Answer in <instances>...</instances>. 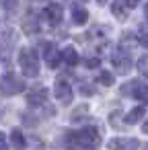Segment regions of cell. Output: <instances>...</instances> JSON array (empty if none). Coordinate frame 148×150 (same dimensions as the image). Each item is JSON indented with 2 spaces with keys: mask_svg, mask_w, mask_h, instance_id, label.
Here are the masks:
<instances>
[{
  "mask_svg": "<svg viewBox=\"0 0 148 150\" xmlns=\"http://www.w3.org/2000/svg\"><path fill=\"white\" fill-rule=\"evenodd\" d=\"M113 15H117L119 19H125V15L121 13V8H119V6H115V4H113Z\"/></svg>",
  "mask_w": 148,
  "mask_h": 150,
  "instance_id": "cell-21",
  "label": "cell"
},
{
  "mask_svg": "<svg viewBox=\"0 0 148 150\" xmlns=\"http://www.w3.org/2000/svg\"><path fill=\"white\" fill-rule=\"evenodd\" d=\"M142 129H144V132H146V134H148V121H146V123H144V127H142Z\"/></svg>",
  "mask_w": 148,
  "mask_h": 150,
  "instance_id": "cell-23",
  "label": "cell"
},
{
  "mask_svg": "<svg viewBox=\"0 0 148 150\" xmlns=\"http://www.w3.org/2000/svg\"><path fill=\"white\" fill-rule=\"evenodd\" d=\"M68 140H70L72 144H78V148H82V150H93V148L99 144L101 136H99V129H95V127H84V129H80V132H76V134H70Z\"/></svg>",
  "mask_w": 148,
  "mask_h": 150,
  "instance_id": "cell-1",
  "label": "cell"
},
{
  "mask_svg": "<svg viewBox=\"0 0 148 150\" xmlns=\"http://www.w3.org/2000/svg\"><path fill=\"white\" fill-rule=\"evenodd\" d=\"M19 64H21V70L25 76L33 78L39 74V62H37V56L31 47H23L21 54H19Z\"/></svg>",
  "mask_w": 148,
  "mask_h": 150,
  "instance_id": "cell-2",
  "label": "cell"
},
{
  "mask_svg": "<svg viewBox=\"0 0 148 150\" xmlns=\"http://www.w3.org/2000/svg\"><path fill=\"white\" fill-rule=\"evenodd\" d=\"M113 68H115V72H119V74H127L130 72V68H132V62H130V58L125 56V54H121V52H117L115 56H113Z\"/></svg>",
  "mask_w": 148,
  "mask_h": 150,
  "instance_id": "cell-7",
  "label": "cell"
},
{
  "mask_svg": "<svg viewBox=\"0 0 148 150\" xmlns=\"http://www.w3.org/2000/svg\"><path fill=\"white\" fill-rule=\"evenodd\" d=\"M121 93H123V95H130V97H136V99H140V101H144V103H148V86L142 84V82H138V80L123 84V86H121Z\"/></svg>",
  "mask_w": 148,
  "mask_h": 150,
  "instance_id": "cell-4",
  "label": "cell"
},
{
  "mask_svg": "<svg viewBox=\"0 0 148 150\" xmlns=\"http://www.w3.org/2000/svg\"><path fill=\"white\" fill-rule=\"evenodd\" d=\"M25 88V82L23 78L15 76V74H4L2 80H0V91H2L4 95H17Z\"/></svg>",
  "mask_w": 148,
  "mask_h": 150,
  "instance_id": "cell-3",
  "label": "cell"
},
{
  "mask_svg": "<svg viewBox=\"0 0 148 150\" xmlns=\"http://www.w3.org/2000/svg\"><path fill=\"white\" fill-rule=\"evenodd\" d=\"M99 2H105V0H99Z\"/></svg>",
  "mask_w": 148,
  "mask_h": 150,
  "instance_id": "cell-24",
  "label": "cell"
},
{
  "mask_svg": "<svg viewBox=\"0 0 148 150\" xmlns=\"http://www.w3.org/2000/svg\"><path fill=\"white\" fill-rule=\"evenodd\" d=\"M43 56H45V62H47V66H50V68H58V66H60L62 56L58 54V50H56V45H54V43H47V45H45Z\"/></svg>",
  "mask_w": 148,
  "mask_h": 150,
  "instance_id": "cell-9",
  "label": "cell"
},
{
  "mask_svg": "<svg viewBox=\"0 0 148 150\" xmlns=\"http://www.w3.org/2000/svg\"><path fill=\"white\" fill-rule=\"evenodd\" d=\"M54 95H56V99H58L60 103H64V105H68V103L72 101V86L68 84L66 78H58V80H56V84H54Z\"/></svg>",
  "mask_w": 148,
  "mask_h": 150,
  "instance_id": "cell-5",
  "label": "cell"
},
{
  "mask_svg": "<svg viewBox=\"0 0 148 150\" xmlns=\"http://www.w3.org/2000/svg\"><path fill=\"white\" fill-rule=\"evenodd\" d=\"M11 142H13V146H15L17 150H25V148H27V140H25L23 132L17 129V127L11 132Z\"/></svg>",
  "mask_w": 148,
  "mask_h": 150,
  "instance_id": "cell-11",
  "label": "cell"
},
{
  "mask_svg": "<svg viewBox=\"0 0 148 150\" xmlns=\"http://www.w3.org/2000/svg\"><path fill=\"white\" fill-rule=\"evenodd\" d=\"M109 150H136L140 146V142L136 138H113L109 140Z\"/></svg>",
  "mask_w": 148,
  "mask_h": 150,
  "instance_id": "cell-6",
  "label": "cell"
},
{
  "mask_svg": "<svg viewBox=\"0 0 148 150\" xmlns=\"http://www.w3.org/2000/svg\"><path fill=\"white\" fill-rule=\"evenodd\" d=\"M23 29H25V33H27V35L37 33V31H39V23H37V19H35V17H27V19H25V23H23Z\"/></svg>",
  "mask_w": 148,
  "mask_h": 150,
  "instance_id": "cell-14",
  "label": "cell"
},
{
  "mask_svg": "<svg viewBox=\"0 0 148 150\" xmlns=\"http://www.w3.org/2000/svg\"><path fill=\"white\" fill-rule=\"evenodd\" d=\"M140 4V0H125V6H130V8H136Z\"/></svg>",
  "mask_w": 148,
  "mask_h": 150,
  "instance_id": "cell-22",
  "label": "cell"
},
{
  "mask_svg": "<svg viewBox=\"0 0 148 150\" xmlns=\"http://www.w3.org/2000/svg\"><path fill=\"white\" fill-rule=\"evenodd\" d=\"M62 60L66 62V64H70V66H74V64H78V54H76V50L74 47H66L64 52H62Z\"/></svg>",
  "mask_w": 148,
  "mask_h": 150,
  "instance_id": "cell-13",
  "label": "cell"
},
{
  "mask_svg": "<svg viewBox=\"0 0 148 150\" xmlns=\"http://www.w3.org/2000/svg\"><path fill=\"white\" fill-rule=\"evenodd\" d=\"M0 150H8V144H6V136L0 132Z\"/></svg>",
  "mask_w": 148,
  "mask_h": 150,
  "instance_id": "cell-19",
  "label": "cell"
},
{
  "mask_svg": "<svg viewBox=\"0 0 148 150\" xmlns=\"http://www.w3.org/2000/svg\"><path fill=\"white\" fill-rule=\"evenodd\" d=\"M43 17H45V21H47L50 25H58V23L62 21V6H60V4H50V6H45Z\"/></svg>",
  "mask_w": 148,
  "mask_h": 150,
  "instance_id": "cell-8",
  "label": "cell"
},
{
  "mask_svg": "<svg viewBox=\"0 0 148 150\" xmlns=\"http://www.w3.org/2000/svg\"><path fill=\"white\" fill-rule=\"evenodd\" d=\"M2 4L6 11H15L17 8V0H2Z\"/></svg>",
  "mask_w": 148,
  "mask_h": 150,
  "instance_id": "cell-18",
  "label": "cell"
},
{
  "mask_svg": "<svg viewBox=\"0 0 148 150\" xmlns=\"http://www.w3.org/2000/svg\"><path fill=\"white\" fill-rule=\"evenodd\" d=\"M45 99H47V91H45L43 86H39V88H35V91H31V93L27 95V101H29L31 105H43Z\"/></svg>",
  "mask_w": 148,
  "mask_h": 150,
  "instance_id": "cell-10",
  "label": "cell"
},
{
  "mask_svg": "<svg viewBox=\"0 0 148 150\" xmlns=\"http://www.w3.org/2000/svg\"><path fill=\"white\" fill-rule=\"evenodd\" d=\"M99 82L105 84V86H111L115 80H113V74H111V72H101V74H99Z\"/></svg>",
  "mask_w": 148,
  "mask_h": 150,
  "instance_id": "cell-16",
  "label": "cell"
},
{
  "mask_svg": "<svg viewBox=\"0 0 148 150\" xmlns=\"http://www.w3.org/2000/svg\"><path fill=\"white\" fill-rule=\"evenodd\" d=\"M144 113H146L144 107H134V109L125 115V123H138V121L144 117Z\"/></svg>",
  "mask_w": 148,
  "mask_h": 150,
  "instance_id": "cell-12",
  "label": "cell"
},
{
  "mask_svg": "<svg viewBox=\"0 0 148 150\" xmlns=\"http://www.w3.org/2000/svg\"><path fill=\"white\" fill-rule=\"evenodd\" d=\"M72 21H74L76 25H84V23L89 21V13H86L84 8H74V11H72Z\"/></svg>",
  "mask_w": 148,
  "mask_h": 150,
  "instance_id": "cell-15",
  "label": "cell"
},
{
  "mask_svg": "<svg viewBox=\"0 0 148 150\" xmlns=\"http://www.w3.org/2000/svg\"><path fill=\"white\" fill-rule=\"evenodd\" d=\"M99 64H101V62H99L97 58H91V60H86V66H89V68H97Z\"/></svg>",
  "mask_w": 148,
  "mask_h": 150,
  "instance_id": "cell-20",
  "label": "cell"
},
{
  "mask_svg": "<svg viewBox=\"0 0 148 150\" xmlns=\"http://www.w3.org/2000/svg\"><path fill=\"white\" fill-rule=\"evenodd\" d=\"M138 70L142 74H148V56H144V58L138 60Z\"/></svg>",
  "mask_w": 148,
  "mask_h": 150,
  "instance_id": "cell-17",
  "label": "cell"
}]
</instances>
